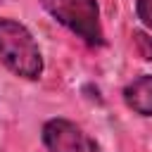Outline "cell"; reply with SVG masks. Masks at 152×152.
Instances as JSON below:
<instances>
[{
    "instance_id": "6da1fadb",
    "label": "cell",
    "mask_w": 152,
    "mask_h": 152,
    "mask_svg": "<svg viewBox=\"0 0 152 152\" xmlns=\"http://www.w3.org/2000/svg\"><path fill=\"white\" fill-rule=\"evenodd\" d=\"M0 64L21 78H38L43 74V55L31 31L14 21L0 19Z\"/></svg>"
},
{
    "instance_id": "7a4b0ae2",
    "label": "cell",
    "mask_w": 152,
    "mask_h": 152,
    "mask_svg": "<svg viewBox=\"0 0 152 152\" xmlns=\"http://www.w3.org/2000/svg\"><path fill=\"white\" fill-rule=\"evenodd\" d=\"M43 10L55 17L62 26L76 33L88 45H104V33L100 24V10L95 0H40Z\"/></svg>"
},
{
    "instance_id": "3957f363",
    "label": "cell",
    "mask_w": 152,
    "mask_h": 152,
    "mask_svg": "<svg viewBox=\"0 0 152 152\" xmlns=\"http://www.w3.org/2000/svg\"><path fill=\"white\" fill-rule=\"evenodd\" d=\"M43 142L50 152H97L95 140L69 119H50L43 126Z\"/></svg>"
},
{
    "instance_id": "277c9868",
    "label": "cell",
    "mask_w": 152,
    "mask_h": 152,
    "mask_svg": "<svg viewBox=\"0 0 152 152\" xmlns=\"http://www.w3.org/2000/svg\"><path fill=\"white\" fill-rule=\"evenodd\" d=\"M124 100L135 114L152 116V74H140L133 78L124 88Z\"/></svg>"
},
{
    "instance_id": "5b68a950",
    "label": "cell",
    "mask_w": 152,
    "mask_h": 152,
    "mask_svg": "<svg viewBox=\"0 0 152 152\" xmlns=\"http://www.w3.org/2000/svg\"><path fill=\"white\" fill-rule=\"evenodd\" d=\"M133 45L138 50V55L145 59V62H152V38L145 33V31H133Z\"/></svg>"
},
{
    "instance_id": "8992f818",
    "label": "cell",
    "mask_w": 152,
    "mask_h": 152,
    "mask_svg": "<svg viewBox=\"0 0 152 152\" xmlns=\"http://www.w3.org/2000/svg\"><path fill=\"white\" fill-rule=\"evenodd\" d=\"M135 12H138V19L152 28V0H135Z\"/></svg>"
},
{
    "instance_id": "52a82bcc",
    "label": "cell",
    "mask_w": 152,
    "mask_h": 152,
    "mask_svg": "<svg viewBox=\"0 0 152 152\" xmlns=\"http://www.w3.org/2000/svg\"><path fill=\"white\" fill-rule=\"evenodd\" d=\"M0 2H2V0H0Z\"/></svg>"
}]
</instances>
